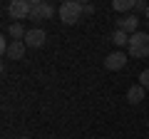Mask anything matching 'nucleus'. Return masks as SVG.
<instances>
[{
	"label": "nucleus",
	"mask_w": 149,
	"mask_h": 139,
	"mask_svg": "<svg viewBox=\"0 0 149 139\" xmlns=\"http://www.w3.org/2000/svg\"><path fill=\"white\" fill-rule=\"evenodd\" d=\"M57 15H60V20H62L65 25H77V22L82 20V15H85V10H82L80 0H67V3L60 5Z\"/></svg>",
	"instance_id": "nucleus-1"
},
{
	"label": "nucleus",
	"mask_w": 149,
	"mask_h": 139,
	"mask_svg": "<svg viewBox=\"0 0 149 139\" xmlns=\"http://www.w3.org/2000/svg\"><path fill=\"white\" fill-rule=\"evenodd\" d=\"M129 55L132 57H149V35L147 32H134V35H129Z\"/></svg>",
	"instance_id": "nucleus-2"
},
{
	"label": "nucleus",
	"mask_w": 149,
	"mask_h": 139,
	"mask_svg": "<svg viewBox=\"0 0 149 139\" xmlns=\"http://www.w3.org/2000/svg\"><path fill=\"white\" fill-rule=\"evenodd\" d=\"M8 13H10V17L15 22L25 20V17H30V13H32V0H13L10 5H8Z\"/></svg>",
	"instance_id": "nucleus-3"
},
{
	"label": "nucleus",
	"mask_w": 149,
	"mask_h": 139,
	"mask_svg": "<svg viewBox=\"0 0 149 139\" xmlns=\"http://www.w3.org/2000/svg\"><path fill=\"white\" fill-rule=\"evenodd\" d=\"M52 15H55V8L50 5L47 0H32L30 20H52Z\"/></svg>",
	"instance_id": "nucleus-4"
},
{
	"label": "nucleus",
	"mask_w": 149,
	"mask_h": 139,
	"mask_svg": "<svg viewBox=\"0 0 149 139\" xmlns=\"http://www.w3.org/2000/svg\"><path fill=\"white\" fill-rule=\"evenodd\" d=\"M45 40H47V32L42 30V27H32V30H27V35H25V40L22 42L27 45V47H42L45 45Z\"/></svg>",
	"instance_id": "nucleus-5"
},
{
	"label": "nucleus",
	"mask_w": 149,
	"mask_h": 139,
	"mask_svg": "<svg viewBox=\"0 0 149 139\" xmlns=\"http://www.w3.org/2000/svg\"><path fill=\"white\" fill-rule=\"evenodd\" d=\"M124 65H127V55L124 52H112L104 57V67L107 70H122Z\"/></svg>",
	"instance_id": "nucleus-6"
},
{
	"label": "nucleus",
	"mask_w": 149,
	"mask_h": 139,
	"mask_svg": "<svg viewBox=\"0 0 149 139\" xmlns=\"http://www.w3.org/2000/svg\"><path fill=\"white\" fill-rule=\"evenodd\" d=\"M25 50H27V45L22 42V40H10V47H8L5 57L8 60H22L25 57Z\"/></svg>",
	"instance_id": "nucleus-7"
},
{
	"label": "nucleus",
	"mask_w": 149,
	"mask_h": 139,
	"mask_svg": "<svg viewBox=\"0 0 149 139\" xmlns=\"http://www.w3.org/2000/svg\"><path fill=\"white\" fill-rule=\"evenodd\" d=\"M137 27H139V20H137V15H127V17H122V20L117 22V30L127 32V35H134V32H139Z\"/></svg>",
	"instance_id": "nucleus-8"
},
{
	"label": "nucleus",
	"mask_w": 149,
	"mask_h": 139,
	"mask_svg": "<svg viewBox=\"0 0 149 139\" xmlns=\"http://www.w3.org/2000/svg\"><path fill=\"white\" fill-rule=\"evenodd\" d=\"M144 92H147V90H144V87L137 82V85H132V87H129V92H127V99L132 102V104H139V102L144 99Z\"/></svg>",
	"instance_id": "nucleus-9"
},
{
	"label": "nucleus",
	"mask_w": 149,
	"mask_h": 139,
	"mask_svg": "<svg viewBox=\"0 0 149 139\" xmlns=\"http://www.w3.org/2000/svg\"><path fill=\"white\" fill-rule=\"evenodd\" d=\"M8 35H10L13 40H25L27 30L20 25V22H10V25H8Z\"/></svg>",
	"instance_id": "nucleus-10"
},
{
	"label": "nucleus",
	"mask_w": 149,
	"mask_h": 139,
	"mask_svg": "<svg viewBox=\"0 0 149 139\" xmlns=\"http://www.w3.org/2000/svg\"><path fill=\"white\" fill-rule=\"evenodd\" d=\"M112 10H114V13L134 10V0H114V3H112Z\"/></svg>",
	"instance_id": "nucleus-11"
},
{
	"label": "nucleus",
	"mask_w": 149,
	"mask_h": 139,
	"mask_svg": "<svg viewBox=\"0 0 149 139\" xmlns=\"http://www.w3.org/2000/svg\"><path fill=\"white\" fill-rule=\"evenodd\" d=\"M112 42L117 45V47L129 45V35H127V32H122V30H114V32H112Z\"/></svg>",
	"instance_id": "nucleus-12"
},
{
	"label": "nucleus",
	"mask_w": 149,
	"mask_h": 139,
	"mask_svg": "<svg viewBox=\"0 0 149 139\" xmlns=\"http://www.w3.org/2000/svg\"><path fill=\"white\" fill-rule=\"evenodd\" d=\"M139 85H142V87H144V90H149V67H147V70H144L142 75H139Z\"/></svg>",
	"instance_id": "nucleus-13"
},
{
	"label": "nucleus",
	"mask_w": 149,
	"mask_h": 139,
	"mask_svg": "<svg viewBox=\"0 0 149 139\" xmlns=\"http://www.w3.org/2000/svg\"><path fill=\"white\" fill-rule=\"evenodd\" d=\"M149 3H144V0H134V13H147Z\"/></svg>",
	"instance_id": "nucleus-14"
},
{
	"label": "nucleus",
	"mask_w": 149,
	"mask_h": 139,
	"mask_svg": "<svg viewBox=\"0 0 149 139\" xmlns=\"http://www.w3.org/2000/svg\"><path fill=\"white\" fill-rule=\"evenodd\" d=\"M82 10L90 15V13H95V5H92V3H82Z\"/></svg>",
	"instance_id": "nucleus-15"
},
{
	"label": "nucleus",
	"mask_w": 149,
	"mask_h": 139,
	"mask_svg": "<svg viewBox=\"0 0 149 139\" xmlns=\"http://www.w3.org/2000/svg\"><path fill=\"white\" fill-rule=\"evenodd\" d=\"M144 15H147V20H149V8H147V13H144Z\"/></svg>",
	"instance_id": "nucleus-16"
},
{
	"label": "nucleus",
	"mask_w": 149,
	"mask_h": 139,
	"mask_svg": "<svg viewBox=\"0 0 149 139\" xmlns=\"http://www.w3.org/2000/svg\"><path fill=\"white\" fill-rule=\"evenodd\" d=\"M20 139H30V137H20Z\"/></svg>",
	"instance_id": "nucleus-17"
}]
</instances>
